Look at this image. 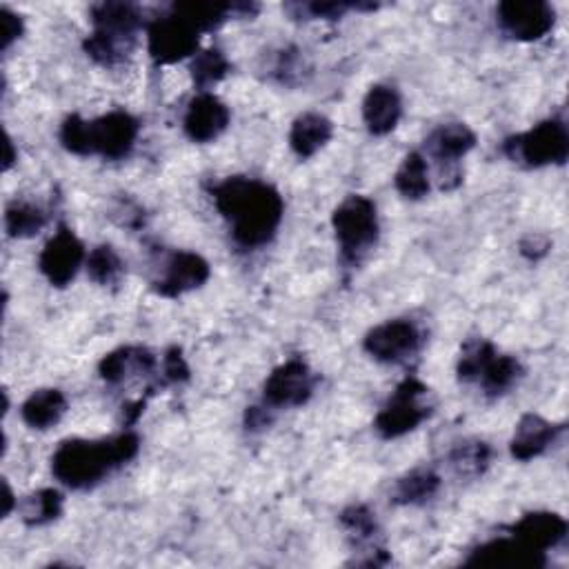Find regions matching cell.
I'll return each instance as SVG.
<instances>
[{
    "mask_svg": "<svg viewBox=\"0 0 569 569\" xmlns=\"http://www.w3.org/2000/svg\"><path fill=\"white\" fill-rule=\"evenodd\" d=\"M503 154L523 167L562 165L569 156L567 125L558 118L542 120L525 134L509 136L503 143Z\"/></svg>",
    "mask_w": 569,
    "mask_h": 569,
    "instance_id": "4",
    "label": "cell"
},
{
    "mask_svg": "<svg viewBox=\"0 0 569 569\" xmlns=\"http://www.w3.org/2000/svg\"><path fill=\"white\" fill-rule=\"evenodd\" d=\"M48 225V214L28 201H14L6 210V230L12 239H32Z\"/></svg>",
    "mask_w": 569,
    "mask_h": 569,
    "instance_id": "28",
    "label": "cell"
},
{
    "mask_svg": "<svg viewBox=\"0 0 569 569\" xmlns=\"http://www.w3.org/2000/svg\"><path fill=\"white\" fill-rule=\"evenodd\" d=\"M92 23L96 32L136 45V34L147 25L145 14L131 3H101L92 8Z\"/></svg>",
    "mask_w": 569,
    "mask_h": 569,
    "instance_id": "18",
    "label": "cell"
},
{
    "mask_svg": "<svg viewBox=\"0 0 569 569\" xmlns=\"http://www.w3.org/2000/svg\"><path fill=\"white\" fill-rule=\"evenodd\" d=\"M210 197L230 223L234 243L243 250H259L272 243L283 223V197L259 178L230 176L210 187Z\"/></svg>",
    "mask_w": 569,
    "mask_h": 569,
    "instance_id": "1",
    "label": "cell"
},
{
    "mask_svg": "<svg viewBox=\"0 0 569 569\" xmlns=\"http://www.w3.org/2000/svg\"><path fill=\"white\" fill-rule=\"evenodd\" d=\"M562 432V425H554L538 414H525L514 432L509 443V452L516 461L527 463L540 454H545Z\"/></svg>",
    "mask_w": 569,
    "mask_h": 569,
    "instance_id": "17",
    "label": "cell"
},
{
    "mask_svg": "<svg viewBox=\"0 0 569 569\" xmlns=\"http://www.w3.org/2000/svg\"><path fill=\"white\" fill-rule=\"evenodd\" d=\"M270 423H272V417H270V412H267V405H263V408H250V410L245 412V425H247V430H252V432H259V430L267 428Z\"/></svg>",
    "mask_w": 569,
    "mask_h": 569,
    "instance_id": "40",
    "label": "cell"
},
{
    "mask_svg": "<svg viewBox=\"0 0 569 569\" xmlns=\"http://www.w3.org/2000/svg\"><path fill=\"white\" fill-rule=\"evenodd\" d=\"M551 243L547 236L542 234H527L520 243H518V252L527 259V261H540L549 254Z\"/></svg>",
    "mask_w": 569,
    "mask_h": 569,
    "instance_id": "38",
    "label": "cell"
},
{
    "mask_svg": "<svg viewBox=\"0 0 569 569\" xmlns=\"http://www.w3.org/2000/svg\"><path fill=\"white\" fill-rule=\"evenodd\" d=\"M394 187H397V192L408 201H421L430 194V189H432L430 167L421 151H410L403 158V162L394 176Z\"/></svg>",
    "mask_w": 569,
    "mask_h": 569,
    "instance_id": "24",
    "label": "cell"
},
{
    "mask_svg": "<svg viewBox=\"0 0 569 569\" xmlns=\"http://www.w3.org/2000/svg\"><path fill=\"white\" fill-rule=\"evenodd\" d=\"M441 489V476L430 467H419L399 478L392 500L397 505H421L432 500Z\"/></svg>",
    "mask_w": 569,
    "mask_h": 569,
    "instance_id": "25",
    "label": "cell"
},
{
    "mask_svg": "<svg viewBox=\"0 0 569 569\" xmlns=\"http://www.w3.org/2000/svg\"><path fill=\"white\" fill-rule=\"evenodd\" d=\"M230 118V107L221 98L210 92H201L189 101L182 118V129L189 140L206 145L214 143L228 129Z\"/></svg>",
    "mask_w": 569,
    "mask_h": 569,
    "instance_id": "14",
    "label": "cell"
},
{
    "mask_svg": "<svg viewBox=\"0 0 569 569\" xmlns=\"http://www.w3.org/2000/svg\"><path fill=\"white\" fill-rule=\"evenodd\" d=\"M156 367V358L145 347H120L103 356L98 362V373L107 386L123 383L131 373H149Z\"/></svg>",
    "mask_w": 569,
    "mask_h": 569,
    "instance_id": "20",
    "label": "cell"
},
{
    "mask_svg": "<svg viewBox=\"0 0 569 569\" xmlns=\"http://www.w3.org/2000/svg\"><path fill=\"white\" fill-rule=\"evenodd\" d=\"M301 70H303V65H301V56H298L296 50H285V52H281L274 72L278 74V78H281L283 83L292 85V83H294L292 76H298Z\"/></svg>",
    "mask_w": 569,
    "mask_h": 569,
    "instance_id": "39",
    "label": "cell"
},
{
    "mask_svg": "<svg viewBox=\"0 0 569 569\" xmlns=\"http://www.w3.org/2000/svg\"><path fill=\"white\" fill-rule=\"evenodd\" d=\"M331 136L334 123L318 112H307L294 120L289 131V147L298 158H312L331 140Z\"/></svg>",
    "mask_w": 569,
    "mask_h": 569,
    "instance_id": "21",
    "label": "cell"
},
{
    "mask_svg": "<svg viewBox=\"0 0 569 569\" xmlns=\"http://www.w3.org/2000/svg\"><path fill=\"white\" fill-rule=\"evenodd\" d=\"M140 439L134 432H123L105 441L70 439L59 445L52 456L54 476L72 489H89L109 476L116 467L136 459Z\"/></svg>",
    "mask_w": 569,
    "mask_h": 569,
    "instance_id": "2",
    "label": "cell"
},
{
    "mask_svg": "<svg viewBox=\"0 0 569 569\" xmlns=\"http://www.w3.org/2000/svg\"><path fill=\"white\" fill-rule=\"evenodd\" d=\"M199 43L201 32L171 10L147 25V52L154 65H173L189 56H197Z\"/></svg>",
    "mask_w": 569,
    "mask_h": 569,
    "instance_id": "6",
    "label": "cell"
},
{
    "mask_svg": "<svg viewBox=\"0 0 569 569\" xmlns=\"http://www.w3.org/2000/svg\"><path fill=\"white\" fill-rule=\"evenodd\" d=\"M14 507H19V500L14 498L10 483H3V518H8L14 512Z\"/></svg>",
    "mask_w": 569,
    "mask_h": 569,
    "instance_id": "41",
    "label": "cell"
},
{
    "mask_svg": "<svg viewBox=\"0 0 569 569\" xmlns=\"http://www.w3.org/2000/svg\"><path fill=\"white\" fill-rule=\"evenodd\" d=\"M428 154L439 162L441 169V189H450L461 185L459 160L465 158L476 147V134L463 123H447L436 127L425 140Z\"/></svg>",
    "mask_w": 569,
    "mask_h": 569,
    "instance_id": "10",
    "label": "cell"
},
{
    "mask_svg": "<svg viewBox=\"0 0 569 569\" xmlns=\"http://www.w3.org/2000/svg\"><path fill=\"white\" fill-rule=\"evenodd\" d=\"M85 261V245L81 239L67 225H61L43 247L39 256V270L54 287H67Z\"/></svg>",
    "mask_w": 569,
    "mask_h": 569,
    "instance_id": "11",
    "label": "cell"
},
{
    "mask_svg": "<svg viewBox=\"0 0 569 569\" xmlns=\"http://www.w3.org/2000/svg\"><path fill=\"white\" fill-rule=\"evenodd\" d=\"M470 565H498V567H540L545 556L525 549L516 538H494L481 545L470 558Z\"/></svg>",
    "mask_w": 569,
    "mask_h": 569,
    "instance_id": "19",
    "label": "cell"
},
{
    "mask_svg": "<svg viewBox=\"0 0 569 569\" xmlns=\"http://www.w3.org/2000/svg\"><path fill=\"white\" fill-rule=\"evenodd\" d=\"M67 414V399L61 390L48 388L30 394V399L21 408V417L28 428L45 432L61 423V419Z\"/></svg>",
    "mask_w": 569,
    "mask_h": 569,
    "instance_id": "22",
    "label": "cell"
},
{
    "mask_svg": "<svg viewBox=\"0 0 569 569\" xmlns=\"http://www.w3.org/2000/svg\"><path fill=\"white\" fill-rule=\"evenodd\" d=\"M138 131H140V123L123 109H114L101 116L92 120L94 154L107 160H120L129 156V151L134 149Z\"/></svg>",
    "mask_w": 569,
    "mask_h": 569,
    "instance_id": "13",
    "label": "cell"
},
{
    "mask_svg": "<svg viewBox=\"0 0 569 569\" xmlns=\"http://www.w3.org/2000/svg\"><path fill=\"white\" fill-rule=\"evenodd\" d=\"M63 503H65V498L59 489H41V492L28 496L17 509L25 525L41 527V525H48V523L61 518Z\"/></svg>",
    "mask_w": 569,
    "mask_h": 569,
    "instance_id": "26",
    "label": "cell"
},
{
    "mask_svg": "<svg viewBox=\"0 0 569 569\" xmlns=\"http://www.w3.org/2000/svg\"><path fill=\"white\" fill-rule=\"evenodd\" d=\"M85 265H87L89 278H92L96 285H114V283L120 278L123 270H125L120 256L116 254V250H114L112 245H98V247H94V250L89 252Z\"/></svg>",
    "mask_w": 569,
    "mask_h": 569,
    "instance_id": "32",
    "label": "cell"
},
{
    "mask_svg": "<svg viewBox=\"0 0 569 569\" xmlns=\"http://www.w3.org/2000/svg\"><path fill=\"white\" fill-rule=\"evenodd\" d=\"M83 50H85V54L94 63H98L103 67H116L118 63H123L131 54L134 43H127V41H120V39H114V36H109L105 32H96L94 30L85 39Z\"/></svg>",
    "mask_w": 569,
    "mask_h": 569,
    "instance_id": "30",
    "label": "cell"
},
{
    "mask_svg": "<svg viewBox=\"0 0 569 569\" xmlns=\"http://www.w3.org/2000/svg\"><path fill=\"white\" fill-rule=\"evenodd\" d=\"M212 276L210 263L197 252H173L165 261L162 276L154 283V289L165 298H178L187 292L203 287Z\"/></svg>",
    "mask_w": 569,
    "mask_h": 569,
    "instance_id": "12",
    "label": "cell"
},
{
    "mask_svg": "<svg viewBox=\"0 0 569 569\" xmlns=\"http://www.w3.org/2000/svg\"><path fill=\"white\" fill-rule=\"evenodd\" d=\"M61 143L67 151H72L76 156H94L92 123L81 118L78 114L67 116L61 127Z\"/></svg>",
    "mask_w": 569,
    "mask_h": 569,
    "instance_id": "34",
    "label": "cell"
},
{
    "mask_svg": "<svg viewBox=\"0 0 569 569\" xmlns=\"http://www.w3.org/2000/svg\"><path fill=\"white\" fill-rule=\"evenodd\" d=\"M403 116V98L392 85H373L362 101V120L373 136H388Z\"/></svg>",
    "mask_w": 569,
    "mask_h": 569,
    "instance_id": "16",
    "label": "cell"
},
{
    "mask_svg": "<svg viewBox=\"0 0 569 569\" xmlns=\"http://www.w3.org/2000/svg\"><path fill=\"white\" fill-rule=\"evenodd\" d=\"M428 397V386L421 383L419 378L408 376L397 388V392L390 397V401L383 405V410L378 412L373 421L376 434L386 441H392L414 432L432 414V408L425 401Z\"/></svg>",
    "mask_w": 569,
    "mask_h": 569,
    "instance_id": "5",
    "label": "cell"
},
{
    "mask_svg": "<svg viewBox=\"0 0 569 569\" xmlns=\"http://www.w3.org/2000/svg\"><path fill=\"white\" fill-rule=\"evenodd\" d=\"M496 21L505 36L520 43H534L551 32L556 12L542 0H505L496 8Z\"/></svg>",
    "mask_w": 569,
    "mask_h": 569,
    "instance_id": "7",
    "label": "cell"
},
{
    "mask_svg": "<svg viewBox=\"0 0 569 569\" xmlns=\"http://www.w3.org/2000/svg\"><path fill=\"white\" fill-rule=\"evenodd\" d=\"M230 70L232 65L228 56L217 48L199 52L192 59V67H189V72H192V81L201 92H208L210 87L219 85L230 74Z\"/></svg>",
    "mask_w": 569,
    "mask_h": 569,
    "instance_id": "29",
    "label": "cell"
},
{
    "mask_svg": "<svg viewBox=\"0 0 569 569\" xmlns=\"http://www.w3.org/2000/svg\"><path fill=\"white\" fill-rule=\"evenodd\" d=\"M567 536V520L554 512H531L525 514L514 527L512 538H516L525 549L545 554L560 545Z\"/></svg>",
    "mask_w": 569,
    "mask_h": 569,
    "instance_id": "15",
    "label": "cell"
},
{
    "mask_svg": "<svg viewBox=\"0 0 569 569\" xmlns=\"http://www.w3.org/2000/svg\"><path fill=\"white\" fill-rule=\"evenodd\" d=\"M340 525L356 542H369L378 534L376 514L365 505H351L340 514Z\"/></svg>",
    "mask_w": 569,
    "mask_h": 569,
    "instance_id": "35",
    "label": "cell"
},
{
    "mask_svg": "<svg viewBox=\"0 0 569 569\" xmlns=\"http://www.w3.org/2000/svg\"><path fill=\"white\" fill-rule=\"evenodd\" d=\"M376 3H289L285 6V12L292 14V19H323V21H338L347 12H376Z\"/></svg>",
    "mask_w": 569,
    "mask_h": 569,
    "instance_id": "31",
    "label": "cell"
},
{
    "mask_svg": "<svg viewBox=\"0 0 569 569\" xmlns=\"http://www.w3.org/2000/svg\"><path fill=\"white\" fill-rule=\"evenodd\" d=\"M6 149H8V151H6V165H3V169L8 171V169H12V165H14L17 158H19L17 151H14V143H12L10 136H8V140H6Z\"/></svg>",
    "mask_w": 569,
    "mask_h": 569,
    "instance_id": "42",
    "label": "cell"
},
{
    "mask_svg": "<svg viewBox=\"0 0 569 569\" xmlns=\"http://www.w3.org/2000/svg\"><path fill=\"white\" fill-rule=\"evenodd\" d=\"M331 228L338 241L340 261L345 267H358L378 241V212L367 197H347L331 214Z\"/></svg>",
    "mask_w": 569,
    "mask_h": 569,
    "instance_id": "3",
    "label": "cell"
},
{
    "mask_svg": "<svg viewBox=\"0 0 569 569\" xmlns=\"http://www.w3.org/2000/svg\"><path fill=\"white\" fill-rule=\"evenodd\" d=\"M520 376H523V367L514 356L494 351L485 362V367L481 369L476 383L483 388V392L489 399H498L520 381Z\"/></svg>",
    "mask_w": 569,
    "mask_h": 569,
    "instance_id": "23",
    "label": "cell"
},
{
    "mask_svg": "<svg viewBox=\"0 0 569 569\" xmlns=\"http://www.w3.org/2000/svg\"><path fill=\"white\" fill-rule=\"evenodd\" d=\"M492 461V447L485 441L459 443L450 454V465L461 478H478Z\"/></svg>",
    "mask_w": 569,
    "mask_h": 569,
    "instance_id": "27",
    "label": "cell"
},
{
    "mask_svg": "<svg viewBox=\"0 0 569 569\" xmlns=\"http://www.w3.org/2000/svg\"><path fill=\"white\" fill-rule=\"evenodd\" d=\"M423 345V334L421 329L405 318H397V320H388L376 325L373 329L367 331L362 347L365 351L378 360V362H388V365H399L410 360L412 356L419 354Z\"/></svg>",
    "mask_w": 569,
    "mask_h": 569,
    "instance_id": "8",
    "label": "cell"
},
{
    "mask_svg": "<svg viewBox=\"0 0 569 569\" xmlns=\"http://www.w3.org/2000/svg\"><path fill=\"white\" fill-rule=\"evenodd\" d=\"M494 351H496V347L489 340H483V338L465 343V347L461 351V358H459V367H456L461 381L463 383H476L481 369L485 367V362L489 360V356Z\"/></svg>",
    "mask_w": 569,
    "mask_h": 569,
    "instance_id": "33",
    "label": "cell"
},
{
    "mask_svg": "<svg viewBox=\"0 0 569 569\" xmlns=\"http://www.w3.org/2000/svg\"><path fill=\"white\" fill-rule=\"evenodd\" d=\"M0 25H3V34H0V50L8 52L25 34V23L12 10L3 8L0 10Z\"/></svg>",
    "mask_w": 569,
    "mask_h": 569,
    "instance_id": "37",
    "label": "cell"
},
{
    "mask_svg": "<svg viewBox=\"0 0 569 569\" xmlns=\"http://www.w3.org/2000/svg\"><path fill=\"white\" fill-rule=\"evenodd\" d=\"M316 388V376L303 358H292L276 367L263 388V403L270 410L301 408L305 405Z\"/></svg>",
    "mask_w": 569,
    "mask_h": 569,
    "instance_id": "9",
    "label": "cell"
},
{
    "mask_svg": "<svg viewBox=\"0 0 569 569\" xmlns=\"http://www.w3.org/2000/svg\"><path fill=\"white\" fill-rule=\"evenodd\" d=\"M162 376L167 383H185L189 378V365L180 347H169L162 358Z\"/></svg>",
    "mask_w": 569,
    "mask_h": 569,
    "instance_id": "36",
    "label": "cell"
}]
</instances>
